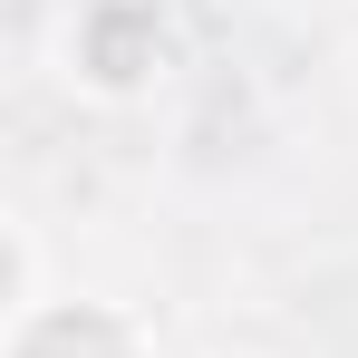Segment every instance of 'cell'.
<instances>
[{"mask_svg": "<svg viewBox=\"0 0 358 358\" xmlns=\"http://www.w3.org/2000/svg\"><path fill=\"white\" fill-rule=\"evenodd\" d=\"M165 59H175V39H165V10L155 0H87L68 20V78L87 97H107V107L145 97L165 78Z\"/></svg>", "mask_w": 358, "mask_h": 358, "instance_id": "1", "label": "cell"}]
</instances>
